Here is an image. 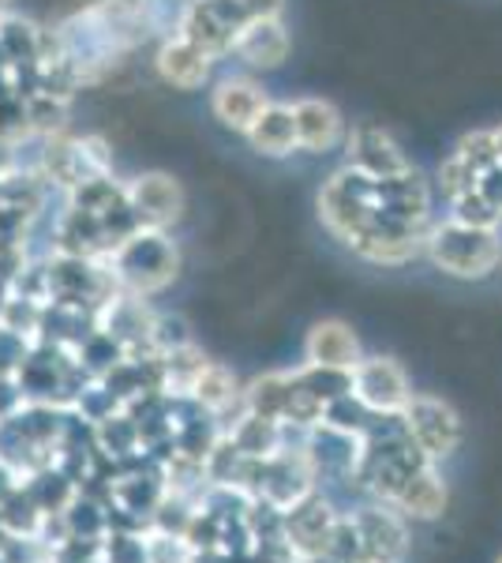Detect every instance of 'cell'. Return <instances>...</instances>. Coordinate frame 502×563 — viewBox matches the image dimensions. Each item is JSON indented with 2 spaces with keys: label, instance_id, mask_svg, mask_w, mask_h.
Wrapping results in <instances>:
<instances>
[{
  "label": "cell",
  "instance_id": "6da1fadb",
  "mask_svg": "<svg viewBox=\"0 0 502 563\" xmlns=\"http://www.w3.org/2000/svg\"><path fill=\"white\" fill-rule=\"evenodd\" d=\"M105 260L113 267L109 271L113 282H121L132 297H150L158 289H166L180 267L172 241L161 230H150V225H140L135 233H127Z\"/></svg>",
  "mask_w": 502,
  "mask_h": 563
},
{
  "label": "cell",
  "instance_id": "7a4b0ae2",
  "mask_svg": "<svg viewBox=\"0 0 502 563\" xmlns=\"http://www.w3.org/2000/svg\"><path fill=\"white\" fill-rule=\"evenodd\" d=\"M424 252L435 267L454 278H488L502 260V241L495 230H477L450 218L446 225L427 230Z\"/></svg>",
  "mask_w": 502,
  "mask_h": 563
},
{
  "label": "cell",
  "instance_id": "3957f363",
  "mask_svg": "<svg viewBox=\"0 0 502 563\" xmlns=\"http://www.w3.org/2000/svg\"><path fill=\"white\" fill-rule=\"evenodd\" d=\"M398 417H401V429L409 432V440L416 443V451L427 462L450 459L461 448V417L443 398L413 395Z\"/></svg>",
  "mask_w": 502,
  "mask_h": 563
},
{
  "label": "cell",
  "instance_id": "277c9868",
  "mask_svg": "<svg viewBox=\"0 0 502 563\" xmlns=\"http://www.w3.org/2000/svg\"><path fill=\"white\" fill-rule=\"evenodd\" d=\"M349 395L376 417H398L413 398V387H409L405 368L398 365L394 357H364L360 365L353 368V384Z\"/></svg>",
  "mask_w": 502,
  "mask_h": 563
},
{
  "label": "cell",
  "instance_id": "5b68a950",
  "mask_svg": "<svg viewBox=\"0 0 502 563\" xmlns=\"http://www.w3.org/2000/svg\"><path fill=\"white\" fill-rule=\"evenodd\" d=\"M356 544H360L364 563H401L409 549L405 533V515L390 511V507H364L360 515H353Z\"/></svg>",
  "mask_w": 502,
  "mask_h": 563
},
{
  "label": "cell",
  "instance_id": "8992f818",
  "mask_svg": "<svg viewBox=\"0 0 502 563\" xmlns=\"http://www.w3.org/2000/svg\"><path fill=\"white\" fill-rule=\"evenodd\" d=\"M127 207L140 218V225L166 230L185 214V188L169 174H140L127 185Z\"/></svg>",
  "mask_w": 502,
  "mask_h": 563
},
{
  "label": "cell",
  "instance_id": "52a82bcc",
  "mask_svg": "<svg viewBox=\"0 0 502 563\" xmlns=\"http://www.w3.org/2000/svg\"><path fill=\"white\" fill-rule=\"evenodd\" d=\"M349 169L376 180H390L409 174L413 166H409L405 154H401V147L387 132L376 129V124H360L349 135Z\"/></svg>",
  "mask_w": 502,
  "mask_h": 563
},
{
  "label": "cell",
  "instance_id": "ba28073f",
  "mask_svg": "<svg viewBox=\"0 0 502 563\" xmlns=\"http://www.w3.org/2000/svg\"><path fill=\"white\" fill-rule=\"evenodd\" d=\"M304 361L312 368H326V372H353L364 361L360 339L353 334L349 323L319 320L304 339Z\"/></svg>",
  "mask_w": 502,
  "mask_h": 563
},
{
  "label": "cell",
  "instance_id": "9c48e42d",
  "mask_svg": "<svg viewBox=\"0 0 502 563\" xmlns=\"http://www.w3.org/2000/svg\"><path fill=\"white\" fill-rule=\"evenodd\" d=\"M233 53L244 60V65L274 71V68L286 65V57H289V34L278 15H252V20L236 31Z\"/></svg>",
  "mask_w": 502,
  "mask_h": 563
},
{
  "label": "cell",
  "instance_id": "30bf717a",
  "mask_svg": "<svg viewBox=\"0 0 502 563\" xmlns=\"http://www.w3.org/2000/svg\"><path fill=\"white\" fill-rule=\"evenodd\" d=\"M267 106H270L267 90L248 76H225L222 84L214 87V95H210V109H214L217 121L241 135L259 121V113Z\"/></svg>",
  "mask_w": 502,
  "mask_h": 563
},
{
  "label": "cell",
  "instance_id": "8fae6325",
  "mask_svg": "<svg viewBox=\"0 0 502 563\" xmlns=\"http://www.w3.org/2000/svg\"><path fill=\"white\" fill-rule=\"evenodd\" d=\"M154 65H158V76L166 79L169 87L177 90H196L203 87L210 79V68H214V57L203 49V45H196L185 34H169L166 42H161L158 57H154Z\"/></svg>",
  "mask_w": 502,
  "mask_h": 563
},
{
  "label": "cell",
  "instance_id": "7c38bea8",
  "mask_svg": "<svg viewBox=\"0 0 502 563\" xmlns=\"http://www.w3.org/2000/svg\"><path fill=\"white\" fill-rule=\"evenodd\" d=\"M297 143L308 154H326L345 140V121L326 98H297L293 102Z\"/></svg>",
  "mask_w": 502,
  "mask_h": 563
},
{
  "label": "cell",
  "instance_id": "4fadbf2b",
  "mask_svg": "<svg viewBox=\"0 0 502 563\" xmlns=\"http://www.w3.org/2000/svg\"><path fill=\"white\" fill-rule=\"evenodd\" d=\"M446 499L450 496H446L443 477L435 474V462H424V466L398 488V496L390 507H398V511L413 522H432L446 511Z\"/></svg>",
  "mask_w": 502,
  "mask_h": 563
},
{
  "label": "cell",
  "instance_id": "5bb4252c",
  "mask_svg": "<svg viewBox=\"0 0 502 563\" xmlns=\"http://www.w3.org/2000/svg\"><path fill=\"white\" fill-rule=\"evenodd\" d=\"M244 140L252 143V151L267 154V158H286V154L300 151L297 143V121H293V106L270 102L259 113V121L244 132Z\"/></svg>",
  "mask_w": 502,
  "mask_h": 563
},
{
  "label": "cell",
  "instance_id": "9a60e30c",
  "mask_svg": "<svg viewBox=\"0 0 502 563\" xmlns=\"http://www.w3.org/2000/svg\"><path fill=\"white\" fill-rule=\"evenodd\" d=\"M289 395H293V376H286V372H270V376H259L248 384V390H244V410L286 424Z\"/></svg>",
  "mask_w": 502,
  "mask_h": 563
},
{
  "label": "cell",
  "instance_id": "2e32d148",
  "mask_svg": "<svg viewBox=\"0 0 502 563\" xmlns=\"http://www.w3.org/2000/svg\"><path fill=\"white\" fill-rule=\"evenodd\" d=\"M210 361L199 353L196 346H177V350H166L161 353V390L169 395H191L199 384V376L207 372Z\"/></svg>",
  "mask_w": 502,
  "mask_h": 563
},
{
  "label": "cell",
  "instance_id": "e0dca14e",
  "mask_svg": "<svg viewBox=\"0 0 502 563\" xmlns=\"http://www.w3.org/2000/svg\"><path fill=\"white\" fill-rule=\"evenodd\" d=\"M191 398H196L207 413H225L230 406L244 402V390H241V384H236V376L230 368H222V365L210 361L207 372L199 376L196 390H191Z\"/></svg>",
  "mask_w": 502,
  "mask_h": 563
},
{
  "label": "cell",
  "instance_id": "ac0fdd59",
  "mask_svg": "<svg viewBox=\"0 0 502 563\" xmlns=\"http://www.w3.org/2000/svg\"><path fill=\"white\" fill-rule=\"evenodd\" d=\"M450 203H454V222H461V225H477V230H495V225L502 222V214L488 203V199L480 196V188H472V192L450 199Z\"/></svg>",
  "mask_w": 502,
  "mask_h": 563
},
{
  "label": "cell",
  "instance_id": "d6986e66",
  "mask_svg": "<svg viewBox=\"0 0 502 563\" xmlns=\"http://www.w3.org/2000/svg\"><path fill=\"white\" fill-rule=\"evenodd\" d=\"M477 185H480V174L461 158V154H450V158L439 166V188L446 199H458L465 192H472Z\"/></svg>",
  "mask_w": 502,
  "mask_h": 563
},
{
  "label": "cell",
  "instance_id": "ffe728a7",
  "mask_svg": "<svg viewBox=\"0 0 502 563\" xmlns=\"http://www.w3.org/2000/svg\"><path fill=\"white\" fill-rule=\"evenodd\" d=\"M454 154H461L465 162H469L477 174H488L491 166H499V154H495V135L488 132H469V135H461V143H458V151Z\"/></svg>",
  "mask_w": 502,
  "mask_h": 563
},
{
  "label": "cell",
  "instance_id": "44dd1931",
  "mask_svg": "<svg viewBox=\"0 0 502 563\" xmlns=\"http://www.w3.org/2000/svg\"><path fill=\"white\" fill-rule=\"evenodd\" d=\"M477 188H480V196L488 199V203L502 214V166H491L488 174H480V185Z\"/></svg>",
  "mask_w": 502,
  "mask_h": 563
},
{
  "label": "cell",
  "instance_id": "7402d4cb",
  "mask_svg": "<svg viewBox=\"0 0 502 563\" xmlns=\"http://www.w3.org/2000/svg\"><path fill=\"white\" fill-rule=\"evenodd\" d=\"M244 8H248L252 15H278L281 0H241Z\"/></svg>",
  "mask_w": 502,
  "mask_h": 563
},
{
  "label": "cell",
  "instance_id": "603a6c76",
  "mask_svg": "<svg viewBox=\"0 0 502 563\" xmlns=\"http://www.w3.org/2000/svg\"><path fill=\"white\" fill-rule=\"evenodd\" d=\"M491 135H495V154H499V166H502V124L499 129H491Z\"/></svg>",
  "mask_w": 502,
  "mask_h": 563
},
{
  "label": "cell",
  "instance_id": "cb8c5ba5",
  "mask_svg": "<svg viewBox=\"0 0 502 563\" xmlns=\"http://www.w3.org/2000/svg\"><path fill=\"white\" fill-rule=\"evenodd\" d=\"M4 12H8V0H0V20H4Z\"/></svg>",
  "mask_w": 502,
  "mask_h": 563
},
{
  "label": "cell",
  "instance_id": "d4e9b609",
  "mask_svg": "<svg viewBox=\"0 0 502 563\" xmlns=\"http://www.w3.org/2000/svg\"><path fill=\"white\" fill-rule=\"evenodd\" d=\"M499 563H502V556H499Z\"/></svg>",
  "mask_w": 502,
  "mask_h": 563
}]
</instances>
